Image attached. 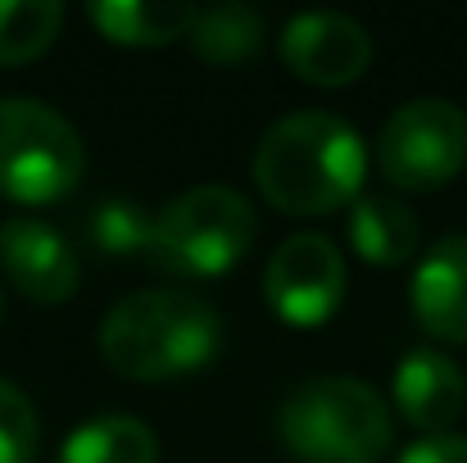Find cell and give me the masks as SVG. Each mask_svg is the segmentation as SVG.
<instances>
[{
    "instance_id": "cell-1",
    "label": "cell",
    "mask_w": 467,
    "mask_h": 463,
    "mask_svg": "<svg viewBox=\"0 0 467 463\" xmlns=\"http://www.w3.org/2000/svg\"><path fill=\"white\" fill-rule=\"evenodd\" d=\"M368 146L363 137L322 110L277 119L254 146V186L282 214H336L363 195Z\"/></svg>"
},
{
    "instance_id": "cell-2",
    "label": "cell",
    "mask_w": 467,
    "mask_h": 463,
    "mask_svg": "<svg viewBox=\"0 0 467 463\" xmlns=\"http://www.w3.org/2000/svg\"><path fill=\"white\" fill-rule=\"evenodd\" d=\"M218 309L191 291H137L105 313L100 354L128 382H168L218 354Z\"/></svg>"
},
{
    "instance_id": "cell-3",
    "label": "cell",
    "mask_w": 467,
    "mask_h": 463,
    "mask_svg": "<svg viewBox=\"0 0 467 463\" xmlns=\"http://www.w3.org/2000/svg\"><path fill=\"white\" fill-rule=\"evenodd\" d=\"M277 437L305 463H377L390 450V409L358 377H313L286 395Z\"/></svg>"
},
{
    "instance_id": "cell-4",
    "label": "cell",
    "mask_w": 467,
    "mask_h": 463,
    "mask_svg": "<svg viewBox=\"0 0 467 463\" xmlns=\"http://www.w3.org/2000/svg\"><path fill=\"white\" fill-rule=\"evenodd\" d=\"M254 241V209L236 186L204 182L155 214L150 259L172 278H223Z\"/></svg>"
},
{
    "instance_id": "cell-5",
    "label": "cell",
    "mask_w": 467,
    "mask_h": 463,
    "mask_svg": "<svg viewBox=\"0 0 467 463\" xmlns=\"http://www.w3.org/2000/svg\"><path fill=\"white\" fill-rule=\"evenodd\" d=\"M87 173L78 128L32 96H0V195L14 205H55Z\"/></svg>"
},
{
    "instance_id": "cell-6",
    "label": "cell",
    "mask_w": 467,
    "mask_h": 463,
    "mask_svg": "<svg viewBox=\"0 0 467 463\" xmlns=\"http://www.w3.org/2000/svg\"><path fill=\"white\" fill-rule=\"evenodd\" d=\"M467 163V114L454 100L422 96L400 105L377 137V168L400 191H441Z\"/></svg>"
},
{
    "instance_id": "cell-7",
    "label": "cell",
    "mask_w": 467,
    "mask_h": 463,
    "mask_svg": "<svg viewBox=\"0 0 467 463\" xmlns=\"http://www.w3.org/2000/svg\"><path fill=\"white\" fill-rule=\"evenodd\" d=\"M264 300L291 327H322L345 300V255L317 232L286 237L264 268Z\"/></svg>"
},
{
    "instance_id": "cell-8",
    "label": "cell",
    "mask_w": 467,
    "mask_h": 463,
    "mask_svg": "<svg viewBox=\"0 0 467 463\" xmlns=\"http://www.w3.org/2000/svg\"><path fill=\"white\" fill-rule=\"evenodd\" d=\"M282 64L309 87H349L372 64V37L349 14L309 9L282 27Z\"/></svg>"
},
{
    "instance_id": "cell-9",
    "label": "cell",
    "mask_w": 467,
    "mask_h": 463,
    "mask_svg": "<svg viewBox=\"0 0 467 463\" xmlns=\"http://www.w3.org/2000/svg\"><path fill=\"white\" fill-rule=\"evenodd\" d=\"M0 268L14 282V291L32 305H64L82 278L73 246L41 218L0 223Z\"/></svg>"
},
{
    "instance_id": "cell-10",
    "label": "cell",
    "mask_w": 467,
    "mask_h": 463,
    "mask_svg": "<svg viewBox=\"0 0 467 463\" xmlns=\"http://www.w3.org/2000/svg\"><path fill=\"white\" fill-rule=\"evenodd\" d=\"M390 395H395L400 418H404L413 432L441 437V432H454V423H459V414H463L467 377L445 350L418 345V350H409V354L400 359L395 382H390Z\"/></svg>"
},
{
    "instance_id": "cell-11",
    "label": "cell",
    "mask_w": 467,
    "mask_h": 463,
    "mask_svg": "<svg viewBox=\"0 0 467 463\" xmlns=\"http://www.w3.org/2000/svg\"><path fill=\"white\" fill-rule=\"evenodd\" d=\"M409 305L431 341L467 345V232L441 237L418 259Z\"/></svg>"
},
{
    "instance_id": "cell-12",
    "label": "cell",
    "mask_w": 467,
    "mask_h": 463,
    "mask_svg": "<svg viewBox=\"0 0 467 463\" xmlns=\"http://www.w3.org/2000/svg\"><path fill=\"white\" fill-rule=\"evenodd\" d=\"M345 232H349L354 255H358L363 264H372V268H400V264H409V259L418 255V246H422V223H418V214H413L404 200H395V195H358V200L349 205Z\"/></svg>"
},
{
    "instance_id": "cell-13",
    "label": "cell",
    "mask_w": 467,
    "mask_h": 463,
    "mask_svg": "<svg viewBox=\"0 0 467 463\" xmlns=\"http://www.w3.org/2000/svg\"><path fill=\"white\" fill-rule=\"evenodd\" d=\"M87 18L114 46H168L182 41L195 23V5L172 0H91Z\"/></svg>"
},
{
    "instance_id": "cell-14",
    "label": "cell",
    "mask_w": 467,
    "mask_h": 463,
    "mask_svg": "<svg viewBox=\"0 0 467 463\" xmlns=\"http://www.w3.org/2000/svg\"><path fill=\"white\" fill-rule=\"evenodd\" d=\"M55 463H159V441L150 423L132 414H105L73 427Z\"/></svg>"
},
{
    "instance_id": "cell-15",
    "label": "cell",
    "mask_w": 467,
    "mask_h": 463,
    "mask_svg": "<svg viewBox=\"0 0 467 463\" xmlns=\"http://www.w3.org/2000/svg\"><path fill=\"white\" fill-rule=\"evenodd\" d=\"M186 41L209 64H241V59L259 55L264 18L250 5H209V9H195V23H191Z\"/></svg>"
},
{
    "instance_id": "cell-16",
    "label": "cell",
    "mask_w": 467,
    "mask_h": 463,
    "mask_svg": "<svg viewBox=\"0 0 467 463\" xmlns=\"http://www.w3.org/2000/svg\"><path fill=\"white\" fill-rule=\"evenodd\" d=\"M64 27L59 0H0V68L32 64Z\"/></svg>"
},
{
    "instance_id": "cell-17",
    "label": "cell",
    "mask_w": 467,
    "mask_h": 463,
    "mask_svg": "<svg viewBox=\"0 0 467 463\" xmlns=\"http://www.w3.org/2000/svg\"><path fill=\"white\" fill-rule=\"evenodd\" d=\"M87 237L100 255L109 259H137V255H150V237H155V214L137 200H100L87 218Z\"/></svg>"
},
{
    "instance_id": "cell-18",
    "label": "cell",
    "mask_w": 467,
    "mask_h": 463,
    "mask_svg": "<svg viewBox=\"0 0 467 463\" xmlns=\"http://www.w3.org/2000/svg\"><path fill=\"white\" fill-rule=\"evenodd\" d=\"M36 437H41V423H36L32 400L14 382L0 377V463H32Z\"/></svg>"
},
{
    "instance_id": "cell-19",
    "label": "cell",
    "mask_w": 467,
    "mask_h": 463,
    "mask_svg": "<svg viewBox=\"0 0 467 463\" xmlns=\"http://www.w3.org/2000/svg\"><path fill=\"white\" fill-rule=\"evenodd\" d=\"M400 463H467V437L459 432H441V437H418Z\"/></svg>"
},
{
    "instance_id": "cell-20",
    "label": "cell",
    "mask_w": 467,
    "mask_h": 463,
    "mask_svg": "<svg viewBox=\"0 0 467 463\" xmlns=\"http://www.w3.org/2000/svg\"><path fill=\"white\" fill-rule=\"evenodd\" d=\"M0 309H5V296H0Z\"/></svg>"
}]
</instances>
